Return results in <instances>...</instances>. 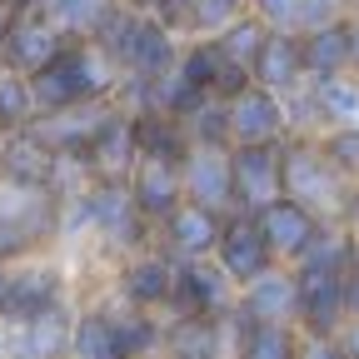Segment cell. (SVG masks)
Returning a JSON list of instances; mask_svg holds the SVG:
<instances>
[{
  "label": "cell",
  "instance_id": "cell-18",
  "mask_svg": "<svg viewBox=\"0 0 359 359\" xmlns=\"http://www.w3.org/2000/svg\"><path fill=\"white\" fill-rule=\"evenodd\" d=\"M219 235H224V215L219 210H210V205H200V200H185L160 230H155V240L175 255V259H210L215 255V245H219Z\"/></svg>",
  "mask_w": 359,
  "mask_h": 359
},
{
  "label": "cell",
  "instance_id": "cell-15",
  "mask_svg": "<svg viewBox=\"0 0 359 359\" xmlns=\"http://www.w3.org/2000/svg\"><path fill=\"white\" fill-rule=\"evenodd\" d=\"M55 165H60V150H50L35 130H15L0 145V185L20 190V195H40V190H50Z\"/></svg>",
  "mask_w": 359,
  "mask_h": 359
},
{
  "label": "cell",
  "instance_id": "cell-35",
  "mask_svg": "<svg viewBox=\"0 0 359 359\" xmlns=\"http://www.w3.org/2000/svg\"><path fill=\"white\" fill-rule=\"evenodd\" d=\"M339 339H344V349H349V359H359V320H349V325L339 330Z\"/></svg>",
  "mask_w": 359,
  "mask_h": 359
},
{
  "label": "cell",
  "instance_id": "cell-9",
  "mask_svg": "<svg viewBox=\"0 0 359 359\" xmlns=\"http://www.w3.org/2000/svg\"><path fill=\"white\" fill-rule=\"evenodd\" d=\"M235 299H240V285L215 264V255L210 259H180L170 314H219V320H230Z\"/></svg>",
  "mask_w": 359,
  "mask_h": 359
},
{
  "label": "cell",
  "instance_id": "cell-41",
  "mask_svg": "<svg viewBox=\"0 0 359 359\" xmlns=\"http://www.w3.org/2000/svg\"><path fill=\"white\" fill-rule=\"evenodd\" d=\"M0 145H6V135H0Z\"/></svg>",
  "mask_w": 359,
  "mask_h": 359
},
{
  "label": "cell",
  "instance_id": "cell-11",
  "mask_svg": "<svg viewBox=\"0 0 359 359\" xmlns=\"http://www.w3.org/2000/svg\"><path fill=\"white\" fill-rule=\"evenodd\" d=\"M235 210H264L285 195V140L280 145H235Z\"/></svg>",
  "mask_w": 359,
  "mask_h": 359
},
{
  "label": "cell",
  "instance_id": "cell-7",
  "mask_svg": "<svg viewBox=\"0 0 359 359\" xmlns=\"http://www.w3.org/2000/svg\"><path fill=\"white\" fill-rule=\"evenodd\" d=\"M140 130H135V110H125L120 100L110 105V115L100 120V130L90 135L85 145V165H90V180H130L135 165H140Z\"/></svg>",
  "mask_w": 359,
  "mask_h": 359
},
{
  "label": "cell",
  "instance_id": "cell-20",
  "mask_svg": "<svg viewBox=\"0 0 359 359\" xmlns=\"http://www.w3.org/2000/svg\"><path fill=\"white\" fill-rule=\"evenodd\" d=\"M255 85L275 90V95H294L299 85H309V70H304V35L294 30H275L264 40V50L255 60Z\"/></svg>",
  "mask_w": 359,
  "mask_h": 359
},
{
  "label": "cell",
  "instance_id": "cell-36",
  "mask_svg": "<svg viewBox=\"0 0 359 359\" xmlns=\"http://www.w3.org/2000/svg\"><path fill=\"white\" fill-rule=\"evenodd\" d=\"M120 6H125V11H145V15H160V11L170 6V0H120Z\"/></svg>",
  "mask_w": 359,
  "mask_h": 359
},
{
  "label": "cell",
  "instance_id": "cell-31",
  "mask_svg": "<svg viewBox=\"0 0 359 359\" xmlns=\"http://www.w3.org/2000/svg\"><path fill=\"white\" fill-rule=\"evenodd\" d=\"M320 145H325L330 165H334L344 180H354V185H359V125H334V130H320Z\"/></svg>",
  "mask_w": 359,
  "mask_h": 359
},
{
  "label": "cell",
  "instance_id": "cell-5",
  "mask_svg": "<svg viewBox=\"0 0 359 359\" xmlns=\"http://www.w3.org/2000/svg\"><path fill=\"white\" fill-rule=\"evenodd\" d=\"M175 275H180V259L155 240V245L135 250V255H125L115 264V294L125 304H135V309H155L160 314L175 299Z\"/></svg>",
  "mask_w": 359,
  "mask_h": 359
},
{
  "label": "cell",
  "instance_id": "cell-26",
  "mask_svg": "<svg viewBox=\"0 0 359 359\" xmlns=\"http://www.w3.org/2000/svg\"><path fill=\"white\" fill-rule=\"evenodd\" d=\"M70 359H125L120 349V334H115V320L105 304H85L75 314V344H70Z\"/></svg>",
  "mask_w": 359,
  "mask_h": 359
},
{
  "label": "cell",
  "instance_id": "cell-21",
  "mask_svg": "<svg viewBox=\"0 0 359 359\" xmlns=\"http://www.w3.org/2000/svg\"><path fill=\"white\" fill-rule=\"evenodd\" d=\"M224 330L219 314H170L165 320V359H224Z\"/></svg>",
  "mask_w": 359,
  "mask_h": 359
},
{
  "label": "cell",
  "instance_id": "cell-4",
  "mask_svg": "<svg viewBox=\"0 0 359 359\" xmlns=\"http://www.w3.org/2000/svg\"><path fill=\"white\" fill-rule=\"evenodd\" d=\"M70 299V280L55 259L45 255H30V259H15L11 275H6V294H0V325L15 330L35 314H45L50 304H65Z\"/></svg>",
  "mask_w": 359,
  "mask_h": 359
},
{
  "label": "cell",
  "instance_id": "cell-6",
  "mask_svg": "<svg viewBox=\"0 0 359 359\" xmlns=\"http://www.w3.org/2000/svg\"><path fill=\"white\" fill-rule=\"evenodd\" d=\"M224 115H230V145H280L294 135L285 95H275L264 85H245L240 95H230Z\"/></svg>",
  "mask_w": 359,
  "mask_h": 359
},
{
  "label": "cell",
  "instance_id": "cell-33",
  "mask_svg": "<svg viewBox=\"0 0 359 359\" xmlns=\"http://www.w3.org/2000/svg\"><path fill=\"white\" fill-rule=\"evenodd\" d=\"M299 359H349V349H344L339 334H304Z\"/></svg>",
  "mask_w": 359,
  "mask_h": 359
},
{
  "label": "cell",
  "instance_id": "cell-24",
  "mask_svg": "<svg viewBox=\"0 0 359 359\" xmlns=\"http://www.w3.org/2000/svg\"><path fill=\"white\" fill-rule=\"evenodd\" d=\"M30 11H40L65 40H95L120 11V0H30Z\"/></svg>",
  "mask_w": 359,
  "mask_h": 359
},
{
  "label": "cell",
  "instance_id": "cell-8",
  "mask_svg": "<svg viewBox=\"0 0 359 359\" xmlns=\"http://www.w3.org/2000/svg\"><path fill=\"white\" fill-rule=\"evenodd\" d=\"M215 264H219L240 290H245L250 280H259L264 269L280 264L275 250H269V240H264V230H259V219H255V210H230V215H224V235H219V245H215Z\"/></svg>",
  "mask_w": 359,
  "mask_h": 359
},
{
  "label": "cell",
  "instance_id": "cell-29",
  "mask_svg": "<svg viewBox=\"0 0 359 359\" xmlns=\"http://www.w3.org/2000/svg\"><path fill=\"white\" fill-rule=\"evenodd\" d=\"M269 35H275V30H269L255 11H245V15H235L230 25H224L215 40H219V50L224 55H230L235 65H245V70H255V60H259V50H264V40Z\"/></svg>",
  "mask_w": 359,
  "mask_h": 359
},
{
  "label": "cell",
  "instance_id": "cell-39",
  "mask_svg": "<svg viewBox=\"0 0 359 359\" xmlns=\"http://www.w3.org/2000/svg\"><path fill=\"white\" fill-rule=\"evenodd\" d=\"M6 354H11V349H6V325H0V359H6Z\"/></svg>",
  "mask_w": 359,
  "mask_h": 359
},
{
  "label": "cell",
  "instance_id": "cell-13",
  "mask_svg": "<svg viewBox=\"0 0 359 359\" xmlns=\"http://www.w3.org/2000/svg\"><path fill=\"white\" fill-rule=\"evenodd\" d=\"M65 35L45 20L40 11H15L11 15V30H6V45H0V65L6 70H20V75H40L60 50H65Z\"/></svg>",
  "mask_w": 359,
  "mask_h": 359
},
{
  "label": "cell",
  "instance_id": "cell-38",
  "mask_svg": "<svg viewBox=\"0 0 359 359\" xmlns=\"http://www.w3.org/2000/svg\"><path fill=\"white\" fill-rule=\"evenodd\" d=\"M30 0H0V11H25Z\"/></svg>",
  "mask_w": 359,
  "mask_h": 359
},
{
  "label": "cell",
  "instance_id": "cell-30",
  "mask_svg": "<svg viewBox=\"0 0 359 359\" xmlns=\"http://www.w3.org/2000/svg\"><path fill=\"white\" fill-rule=\"evenodd\" d=\"M250 11V0H180V35H219L235 15Z\"/></svg>",
  "mask_w": 359,
  "mask_h": 359
},
{
  "label": "cell",
  "instance_id": "cell-17",
  "mask_svg": "<svg viewBox=\"0 0 359 359\" xmlns=\"http://www.w3.org/2000/svg\"><path fill=\"white\" fill-rule=\"evenodd\" d=\"M235 145H190L185 155V195L230 215L235 210V160H230Z\"/></svg>",
  "mask_w": 359,
  "mask_h": 359
},
{
  "label": "cell",
  "instance_id": "cell-1",
  "mask_svg": "<svg viewBox=\"0 0 359 359\" xmlns=\"http://www.w3.org/2000/svg\"><path fill=\"white\" fill-rule=\"evenodd\" d=\"M95 45L120 65V80H145V85H160L165 75H175L180 65V50H185V35L170 30L160 15H145V11H115L105 20V30L95 35Z\"/></svg>",
  "mask_w": 359,
  "mask_h": 359
},
{
  "label": "cell",
  "instance_id": "cell-19",
  "mask_svg": "<svg viewBox=\"0 0 359 359\" xmlns=\"http://www.w3.org/2000/svg\"><path fill=\"white\" fill-rule=\"evenodd\" d=\"M240 320H275V325H294L299 320V275L294 264H275L259 280H250L235 299Z\"/></svg>",
  "mask_w": 359,
  "mask_h": 359
},
{
  "label": "cell",
  "instance_id": "cell-16",
  "mask_svg": "<svg viewBox=\"0 0 359 359\" xmlns=\"http://www.w3.org/2000/svg\"><path fill=\"white\" fill-rule=\"evenodd\" d=\"M255 219H259V230H264V240H269V250H275L280 264H299L304 250L314 245V235H320V224H325V215H314L309 205H299L290 195L255 210Z\"/></svg>",
  "mask_w": 359,
  "mask_h": 359
},
{
  "label": "cell",
  "instance_id": "cell-12",
  "mask_svg": "<svg viewBox=\"0 0 359 359\" xmlns=\"http://www.w3.org/2000/svg\"><path fill=\"white\" fill-rule=\"evenodd\" d=\"M299 275V334H339L349 325L344 309V269H309L294 264Z\"/></svg>",
  "mask_w": 359,
  "mask_h": 359
},
{
  "label": "cell",
  "instance_id": "cell-32",
  "mask_svg": "<svg viewBox=\"0 0 359 359\" xmlns=\"http://www.w3.org/2000/svg\"><path fill=\"white\" fill-rule=\"evenodd\" d=\"M250 11H255L269 30H294V35H299L309 0H250Z\"/></svg>",
  "mask_w": 359,
  "mask_h": 359
},
{
  "label": "cell",
  "instance_id": "cell-25",
  "mask_svg": "<svg viewBox=\"0 0 359 359\" xmlns=\"http://www.w3.org/2000/svg\"><path fill=\"white\" fill-rule=\"evenodd\" d=\"M304 70H309V80H330V75L354 70V25H349V15L304 35Z\"/></svg>",
  "mask_w": 359,
  "mask_h": 359
},
{
  "label": "cell",
  "instance_id": "cell-10",
  "mask_svg": "<svg viewBox=\"0 0 359 359\" xmlns=\"http://www.w3.org/2000/svg\"><path fill=\"white\" fill-rule=\"evenodd\" d=\"M175 70L185 75L200 95H210V100H230V95H240L245 85H255V75L224 55L215 35H190L185 50H180V65H175Z\"/></svg>",
  "mask_w": 359,
  "mask_h": 359
},
{
  "label": "cell",
  "instance_id": "cell-37",
  "mask_svg": "<svg viewBox=\"0 0 359 359\" xmlns=\"http://www.w3.org/2000/svg\"><path fill=\"white\" fill-rule=\"evenodd\" d=\"M349 25H354V70H359V11L349 15Z\"/></svg>",
  "mask_w": 359,
  "mask_h": 359
},
{
  "label": "cell",
  "instance_id": "cell-14",
  "mask_svg": "<svg viewBox=\"0 0 359 359\" xmlns=\"http://www.w3.org/2000/svg\"><path fill=\"white\" fill-rule=\"evenodd\" d=\"M130 195H135V210H140L155 230L185 205V165L180 160H160V155H140V165H135L130 175Z\"/></svg>",
  "mask_w": 359,
  "mask_h": 359
},
{
  "label": "cell",
  "instance_id": "cell-34",
  "mask_svg": "<svg viewBox=\"0 0 359 359\" xmlns=\"http://www.w3.org/2000/svg\"><path fill=\"white\" fill-rule=\"evenodd\" d=\"M344 309H349V320H359V259L344 269Z\"/></svg>",
  "mask_w": 359,
  "mask_h": 359
},
{
  "label": "cell",
  "instance_id": "cell-2",
  "mask_svg": "<svg viewBox=\"0 0 359 359\" xmlns=\"http://www.w3.org/2000/svg\"><path fill=\"white\" fill-rule=\"evenodd\" d=\"M30 85H35L40 115L75 110V105H100V100L120 95V65L100 50L95 40H70L40 75H30Z\"/></svg>",
  "mask_w": 359,
  "mask_h": 359
},
{
  "label": "cell",
  "instance_id": "cell-22",
  "mask_svg": "<svg viewBox=\"0 0 359 359\" xmlns=\"http://www.w3.org/2000/svg\"><path fill=\"white\" fill-rule=\"evenodd\" d=\"M75 304H50L45 314H35V320L15 325V344L20 354L30 359H70V344H75Z\"/></svg>",
  "mask_w": 359,
  "mask_h": 359
},
{
  "label": "cell",
  "instance_id": "cell-27",
  "mask_svg": "<svg viewBox=\"0 0 359 359\" xmlns=\"http://www.w3.org/2000/svg\"><path fill=\"white\" fill-rule=\"evenodd\" d=\"M314 90V105H320V125H359V70L330 75V80H309Z\"/></svg>",
  "mask_w": 359,
  "mask_h": 359
},
{
  "label": "cell",
  "instance_id": "cell-23",
  "mask_svg": "<svg viewBox=\"0 0 359 359\" xmlns=\"http://www.w3.org/2000/svg\"><path fill=\"white\" fill-rule=\"evenodd\" d=\"M235 330V359H299V325H275V320H240L230 314Z\"/></svg>",
  "mask_w": 359,
  "mask_h": 359
},
{
  "label": "cell",
  "instance_id": "cell-28",
  "mask_svg": "<svg viewBox=\"0 0 359 359\" xmlns=\"http://www.w3.org/2000/svg\"><path fill=\"white\" fill-rule=\"evenodd\" d=\"M35 120H40V100H35L30 75H20V70H6V65H0V135L30 130Z\"/></svg>",
  "mask_w": 359,
  "mask_h": 359
},
{
  "label": "cell",
  "instance_id": "cell-40",
  "mask_svg": "<svg viewBox=\"0 0 359 359\" xmlns=\"http://www.w3.org/2000/svg\"><path fill=\"white\" fill-rule=\"evenodd\" d=\"M6 359H30V354H6Z\"/></svg>",
  "mask_w": 359,
  "mask_h": 359
},
{
  "label": "cell",
  "instance_id": "cell-3",
  "mask_svg": "<svg viewBox=\"0 0 359 359\" xmlns=\"http://www.w3.org/2000/svg\"><path fill=\"white\" fill-rule=\"evenodd\" d=\"M285 195L309 205L314 215H325V219H344L354 180H344L330 165L320 135H290V140H285Z\"/></svg>",
  "mask_w": 359,
  "mask_h": 359
}]
</instances>
